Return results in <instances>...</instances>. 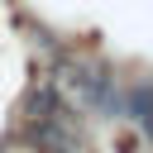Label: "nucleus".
I'll return each instance as SVG.
<instances>
[{
  "instance_id": "obj_3",
  "label": "nucleus",
  "mask_w": 153,
  "mask_h": 153,
  "mask_svg": "<svg viewBox=\"0 0 153 153\" xmlns=\"http://www.w3.org/2000/svg\"><path fill=\"white\" fill-rule=\"evenodd\" d=\"M134 115H139V124L153 134V86H143V91L134 96Z\"/></svg>"
},
{
  "instance_id": "obj_2",
  "label": "nucleus",
  "mask_w": 153,
  "mask_h": 153,
  "mask_svg": "<svg viewBox=\"0 0 153 153\" xmlns=\"http://www.w3.org/2000/svg\"><path fill=\"white\" fill-rule=\"evenodd\" d=\"M62 86L81 110H110L115 105V76H110L105 62H86V57L67 62L62 67Z\"/></svg>"
},
{
  "instance_id": "obj_1",
  "label": "nucleus",
  "mask_w": 153,
  "mask_h": 153,
  "mask_svg": "<svg viewBox=\"0 0 153 153\" xmlns=\"http://www.w3.org/2000/svg\"><path fill=\"white\" fill-rule=\"evenodd\" d=\"M24 143L38 153H76L81 148V124L72 115V105L57 100L53 86H43L29 100V124H24Z\"/></svg>"
}]
</instances>
